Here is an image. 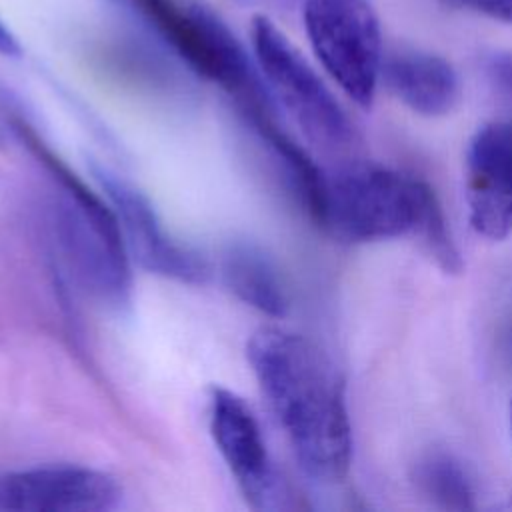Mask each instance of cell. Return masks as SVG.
Returning <instances> with one entry per match:
<instances>
[{
  "label": "cell",
  "instance_id": "obj_4",
  "mask_svg": "<svg viewBox=\"0 0 512 512\" xmlns=\"http://www.w3.org/2000/svg\"><path fill=\"white\" fill-rule=\"evenodd\" d=\"M254 62L282 108L296 120L304 136L324 150H346L356 140L354 126L302 52L266 14L250 20Z\"/></svg>",
  "mask_w": 512,
  "mask_h": 512
},
{
  "label": "cell",
  "instance_id": "obj_14",
  "mask_svg": "<svg viewBox=\"0 0 512 512\" xmlns=\"http://www.w3.org/2000/svg\"><path fill=\"white\" fill-rule=\"evenodd\" d=\"M486 70H488V76L494 82V86L500 92L512 96V52L494 54L486 62Z\"/></svg>",
  "mask_w": 512,
  "mask_h": 512
},
{
  "label": "cell",
  "instance_id": "obj_13",
  "mask_svg": "<svg viewBox=\"0 0 512 512\" xmlns=\"http://www.w3.org/2000/svg\"><path fill=\"white\" fill-rule=\"evenodd\" d=\"M446 6L512 24V0H440Z\"/></svg>",
  "mask_w": 512,
  "mask_h": 512
},
{
  "label": "cell",
  "instance_id": "obj_7",
  "mask_svg": "<svg viewBox=\"0 0 512 512\" xmlns=\"http://www.w3.org/2000/svg\"><path fill=\"white\" fill-rule=\"evenodd\" d=\"M122 500L114 476L56 464L0 474V512H104Z\"/></svg>",
  "mask_w": 512,
  "mask_h": 512
},
{
  "label": "cell",
  "instance_id": "obj_10",
  "mask_svg": "<svg viewBox=\"0 0 512 512\" xmlns=\"http://www.w3.org/2000/svg\"><path fill=\"white\" fill-rule=\"evenodd\" d=\"M380 76L388 90L420 116H444L460 98L454 66L432 52L398 50L382 60Z\"/></svg>",
  "mask_w": 512,
  "mask_h": 512
},
{
  "label": "cell",
  "instance_id": "obj_12",
  "mask_svg": "<svg viewBox=\"0 0 512 512\" xmlns=\"http://www.w3.org/2000/svg\"><path fill=\"white\" fill-rule=\"evenodd\" d=\"M414 482L424 496L448 510H472L474 488L464 468L442 452H430L418 460Z\"/></svg>",
  "mask_w": 512,
  "mask_h": 512
},
{
  "label": "cell",
  "instance_id": "obj_15",
  "mask_svg": "<svg viewBox=\"0 0 512 512\" xmlns=\"http://www.w3.org/2000/svg\"><path fill=\"white\" fill-rule=\"evenodd\" d=\"M0 54L8 58H18L22 54L18 38L12 34V30L4 24L2 18H0Z\"/></svg>",
  "mask_w": 512,
  "mask_h": 512
},
{
  "label": "cell",
  "instance_id": "obj_8",
  "mask_svg": "<svg viewBox=\"0 0 512 512\" xmlns=\"http://www.w3.org/2000/svg\"><path fill=\"white\" fill-rule=\"evenodd\" d=\"M208 420L214 444L246 502L254 508H276L282 496L280 478L252 408L238 394L214 386Z\"/></svg>",
  "mask_w": 512,
  "mask_h": 512
},
{
  "label": "cell",
  "instance_id": "obj_2",
  "mask_svg": "<svg viewBox=\"0 0 512 512\" xmlns=\"http://www.w3.org/2000/svg\"><path fill=\"white\" fill-rule=\"evenodd\" d=\"M314 220L346 242L418 236L446 272L460 270L434 192L410 174L376 164H348L326 172Z\"/></svg>",
  "mask_w": 512,
  "mask_h": 512
},
{
  "label": "cell",
  "instance_id": "obj_17",
  "mask_svg": "<svg viewBox=\"0 0 512 512\" xmlns=\"http://www.w3.org/2000/svg\"><path fill=\"white\" fill-rule=\"evenodd\" d=\"M510 426H512V404H510Z\"/></svg>",
  "mask_w": 512,
  "mask_h": 512
},
{
  "label": "cell",
  "instance_id": "obj_16",
  "mask_svg": "<svg viewBox=\"0 0 512 512\" xmlns=\"http://www.w3.org/2000/svg\"><path fill=\"white\" fill-rule=\"evenodd\" d=\"M244 6H252V8H290L296 2H304V0H236Z\"/></svg>",
  "mask_w": 512,
  "mask_h": 512
},
{
  "label": "cell",
  "instance_id": "obj_3",
  "mask_svg": "<svg viewBox=\"0 0 512 512\" xmlns=\"http://www.w3.org/2000/svg\"><path fill=\"white\" fill-rule=\"evenodd\" d=\"M34 156L62 190L54 206V230L78 282L110 308L130 302V264L118 218L44 142Z\"/></svg>",
  "mask_w": 512,
  "mask_h": 512
},
{
  "label": "cell",
  "instance_id": "obj_1",
  "mask_svg": "<svg viewBox=\"0 0 512 512\" xmlns=\"http://www.w3.org/2000/svg\"><path fill=\"white\" fill-rule=\"evenodd\" d=\"M246 354L300 468L318 482H340L350 468L352 434L334 364L304 336L272 326L252 334Z\"/></svg>",
  "mask_w": 512,
  "mask_h": 512
},
{
  "label": "cell",
  "instance_id": "obj_6",
  "mask_svg": "<svg viewBox=\"0 0 512 512\" xmlns=\"http://www.w3.org/2000/svg\"><path fill=\"white\" fill-rule=\"evenodd\" d=\"M92 174L118 218L126 250L144 270L188 284L208 278L206 260L164 230L158 212L140 188L106 166L92 164Z\"/></svg>",
  "mask_w": 512,
  "mask_h": 512
},
{
  "label": "cell",
  "instance_id": "obj_9",
  "mask_svg": "<svg viewBox=\"0 0 512 512\" xmlns=\"http://www.w3.org/2000/svg\"><path fill=\"white\" fill-rule=\"evenodd\" d=\"M464 194L470 226L484 238L512 232V118L480 126L464 158Z\"/></svg>",
  "mask_w": 512,
  "mask_h": 512
},
{
  "label": "cell",
  "instance_id": "obj_11",
  "mask_svg": "<svg viewBox=\"0 0 512 512\" xmlns=\"http://www.w3.org/2000/svg\"><path fill=\"white\" fill-rule=\"evenodd\" d=\"M222 278L226 286L248 306L268 314L284 316L288 296L274 262L252 242H234L222 254Z\"/></svg>",
  "mask_w": 512,
  "mask_h": 512
},
{
  "label": "cell",
  "instance_id": "obj_5",
  "mask_svg": "<svg viewBox=\"0 0 512 512\" xmlns=\"http://www.w3.org/2000/svg\"><path fill=\"white\" fill-rule=\"evenodd\" d=\"M302 20L314 56L362 108H370L382 70V32L368 0H304Z\"/></svg>",
  "mask_w": 512,
  "mask_h": 512
}]
</instances>
